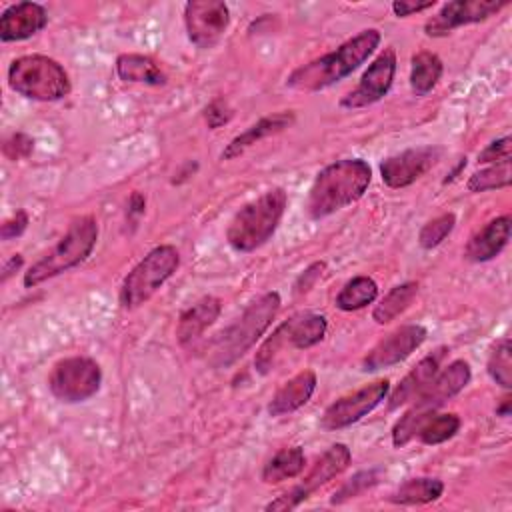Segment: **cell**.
Segmentation results:
<instances>
[{"label": "cell", "instance_id": "cell-1", "mask_svg": "<svg viewBox=\"0 0 512 512\" xmlns=\"http://www.w3.org/2000/svg\"><path fill=\"white\" fill-rule=\"evenodd\" d=\"M372 182V168L362 158H342L322 168L306 198V214L312 220L326 218L364 196Z\"/></svg>", "mask_w": 512, "mask_h": 512}, {"label": "cell", "instance_id": "cell-2", "mask_svg": "<svg viewBox=\"0 0 512 512\" xmlns=\"http://www.w3.org/2000/svg\"><path fill=\"white\" fill-rule=\"evenodd\" d=\"M380 44V32L376 28H366L354 38L340 44L336 50L298 66L288 78L286 86L300 92L324 90L348 74H352L362 62H366Z\"/></svg>", "mask_w": 512, "mask_h": 512}, {"label": "cell", "instance_id": "cell-3", "mask_svg": "<svg viewBox=\"0 0 512 512\" xmlns=\"http://www.w3.org/2000/svg\"><path fill=\"white\" fill-rule=\"evenodd\" d=\"M280 304L282 300L276 290L264 292L254 302H250L246 310L210 342L206 350L208 364L212 368H226L242 358L268 330L280 310Z\"/></svg>", "mask_w": 512, "mask_h": 512}, {"label": "cell", "instance_id": "cell-4", "mask_svg": "<svg viewBox=\"0 0 512 512\" xmlns=\"http://www.w3.org/2000/svg\"><path fill=\"white\" fill-rule=\"evenodd\" d=\"M286 204L288 196L284 188H270L244 204L226 228L228 244L238 252H254L264 246L274 236Z\"/></svg>", "mask_w": 512, "mask_h": 512}, {"label": "cell", "instance_id": "cell-5", "mask_svg": "<svg viewBox=\"0 0 512 512\" xmlns=\"http://www.w3.org/2000/svg\"><path fill=\"white\" fill-rule=\"evenodd\" d=\"M98 240V222L94 216L72 220L66 234L24 272V286H38L70 268L82 264L94 250Z\"/></svg>", "mask_w": 512, "mask_h": 512}, {"label": "cell", "instance_id": "cell-6", "mask_svg": "<svg viewBox=\"0 0 512 512\" xmlns=\"http://www.w3.org/2000/svg\"><path fill=\"white\" fill-rule=\"evenodd\" d=\"M8 86L30 100L56 102L70 94V78L60 62L44 54H26L12 60Z\"/></svg>", "mask_w": 512, "mask_h": 512}, {"label": "cell", "instance_id": "cell-7", "mask_svg": "<svg viewBox=\"0 0 512 512\" xmlns=\"http://www.w3.org/2000/svg\"><path fill=\"white\" fill-rule=\"evenodd\" d=\"M326 330H328V322L322 314L300 312L290 316L256 350V356H254L256 372L270 374L288 350L312 348L326 336Z\"/></svg>", "mask_w": 512, "mask_h": 512}, {"label": "cell", "instance_id": "cell-8", "mask_svg": "<svg viewBox=\"0 0 512 512\" xmlns=\"http://www.w3.org/2000/svg\"><path fill=\"white\" fill-rule=\"evenodd\" d=\"M180 254L170 244L152 248L122 280L120 304L126 310H134L150 300L160 286L178 270Z\"/></svg>", "mask_w": 512, "mask_h": 512}, {"label": "cell", "instance_id": "cell-9", "mask_svg": "<svg viewBox=\"0 0 512 512\" xmlns=\"http://www.w3.org/2000/svg\"><path fill=\"white\" fill-rule=\"evenodd\" d=\"M102 384V370L88 356H70L58 360L48 376L52 396L64 404H78L92 398Z\"/></svg>", "mask_w": 512, "mask_h": 512}, {"label": "cell", "instance_id": "cell-10", "mask_svg": "<svg viewBox=\"0 0 512 512\" xmlns=\"http://www.w3.org/2000/svg\"><path fill=\"white\" fill-rule=\"evenodd\" d=\"M352 460V452L346 444L336 442L332 444L308 470L304 480L296 486H292L288 492L278 496L276 500L266 504V510H294L298 508L314 490L328 484L332 478L340 476Z\"/></svg>", "mask_w": 512, "mask_h": 512}, {"label": "cell", "instance_id": "cell-11", "mask_svg": "<svg viewBox=\"0 0 512 512\" xmlns=\"http://www.w3.org/2000/svg\"><path fill=\"white\" fill-rule=\"evenodd\" d=\"M388 390H390V382L382 378L358 388L356 392H350L338 398L324 410L320 418V426L324 430H342L356 424L366 414H370L382 400H386Z\"/></svg>", "mask_w": 512, "mask_h": 512}, {"label": "cell", "instance_id": "cell-12", "mask_svg": "<svg viewBox=\"0 0 512 512\" xmlns=\"http://www.w3.org/2000/svg\"><path fill=\"white\" fill-rule=\"evenodd\" d=\"M230 24V10L220 0H192L184 4V26L188 40L208 50L224 36Z\"/></svg>", "mask_w": 512, "mask_h": 512}, {"label": "cell", "instance_id": "cell-13", "mask_svg": "<svg viewBox=\"0 0 512 512\" xmlns=\"http://www.w3.org/2000/svg\"><path fill=\"white\" fill-rule=\"evenodd\" d=\"M394 74H396V52L394 48H386L374 58V62L362 74L358 86L340 100V106L348 110H356V108H366L376 104L388 94L394 82Z\"/></svg>", "mask_w": 512, "mask_h": 512}, {"label": "cell", "instance_id": "cell-14", "mask_svg": "<svg viewBox=\"0 0 512 512\" xmlns=\"http://www.w3.org/2000/svg\"><path fill=\"white\" fill-rule=\"evenodd\" d=\"M508 2L506 0H454L440 8V12L426 20L424 32L432 38L450 34L454 28L484 22L498 14Z\"/></svg>", "mask_w": 512, "mask_h": 512}, {"label": "cell", "instance_id": "cell-15", "mask_svg": "<svg viewBox=\"0 0 512 512\" xmlns=\"http://www.w3.org/2000/svg\"><path fill=\"white\" fill-rule=\"evenodd\" d=\"M428 332L422 324H404L384 336L362 360L364 372H376L382 368H390L402 360H406L414 350L422 346Z\"/></svg>", "mask_w": 512, "mask_h": 512}, {"label": "cell", "instance_id": "cell-16", "mask_svg": "<svg viewBox=\"0 0 512 512\" xmlns=\"http://www.w3.org/2000/svg\"><path fill=\"white\" fill-rule=\"evenodd\" d=\"M442 156V150L436 146H418L408 148L400 154L388 156L380 164L382 182L388 188H406L422 178Z\"/></svg>", "mask_w": 512, "mask_h": 512}, {"label": "cell", "instance_id": "cell-17", "mask_svg": "<svg viewBox=\"0 0 512 512\" xmlns=\"http://www.w3.org/2000/svg\"><path fill=\"white\" fill-rule=\"evenodd\" d=\"M470 378H472L470 364L466 360H454L442 372L438 370V374L428 384V388L412 402L422 410L436 412L442 404H446L450 398L462 392L468 386Z\"/></svg>", "mask_w": 512, "mask_h": 512}, {"label": "cell", "instance_id": "cell-18", "mask_svg": "<svg viewBox=\"0 0 512 512\" xmlns=\"http://www.w3.org/2000/svg\"><path fill=\"white\" fill-rule=\"evenodd\" d=\"M48 24V14L38 2H18L0 16L2 42H18L38 34Z\"/></svg>", "mask_w": 512, "mask_h": 512}, {"label": "cell", "instance_id": "cell-19", "mask_svg": "<svg viewBox=\"0 0 512 512\" xmlns=\"http://www.w3.org/2000/svg\"><path fill=\"white\" fill-rule=\"evenodd\" d=\"M444 348H438L436 352L424 356L400 382L398 386L392 390L390 398H388V410H396L402 404H408L412 400H416L426 388L428 384L434 380V376L438 374L440 368V360L444 356Z\"/></svg>", "mask_w": 512, "mask_h": 512}, {"label": "cell", "instance_id": "cell-20", "mask_svg": "<svg viewBox=\"0 0 512 512\" xmlns=\"http://www.w3.org/2000/svg\"><path fill=\"white\" fill-rule=\"evenodd\" d=\"M510 216H498L480 228L466 244L464 258L470 262H488L496 258L510 240Z\"/></svg>", "mask_w": 512, "mask_h": 512}, {"label": "cell", "instance_id": "cell-21", "mask_svg": "<svg viewBox=\"0 0 512 512\" xmlns=\"http://www.w3.org/2000/svg\"><path fill=\"white\" fill-rule=\"evenodd\" d=\"M222 312V302L216 296H204L186 308L176 324V338L182 346L196 342L206 328H210Z\"/></svg>", "mask_w": 512, "mask_h": 512}, {"label": "cell", "instance_id": "cell-22", "mask_svg": "<svg viewBox=\"0 0 512 512\" xmlns=\"http://www.w3.org/2000/svg\"><path fill=\"white\" fill-rule=\"evenodd\" d=\"M318 384V378L312 370H302L296 376H292L290 380H286L276 394L272 396L270 404H268V414L278 418L284 414H292L298 408H302L314 394Z\"/></svg>", "mask_w": 512, "mask_h": 512}, {"label": "cell", "instance_id": "cell-23", "mask_svg": "<svg viewBox=\"0 0 512 512\" xmlns=\"http://www.w3.org/2000/svg\"><path fill=\"white\" fill-rule=\"evenodd\" d=\"M294 122V112L290 110H284V112H276V114H270V116H264L260 118L256 124H252L250 128H246L242 134L234 136L226 148L222 150V160H232V158H238L240 154H244L250 146H254L256 142L272 136V134H278L282 132L284 128L292 126Z\"/></svg>", "mask_w": 512, "mask_h": 512}, {"label": "cell", "instance_id": "cell-24", "mask_svg": "<svg viewBox=\"0 0 512 512\" xmlns=\"http://www.w3.org/2000/svg\"><path fill=\"white\" fill-rule=\"evenodd\" d=\"M116 74L124 82L148 84V86H162L166 84V74L160 66L144 54H120L116 58Z\"/></svg>", "mask_w": 512, "mask_h": 512}, {"label": "cell", "instance_id": "cell-25", "mask_svg": "<svg viewBox=\"0 0 512 512\" xmlns=\"http://www.w3.org/2000/svg\"><path fill=\"white\" fill-rule=\"evenodd\" d=\"M306 466V456L300 446H290L278 450L262 468V482L280 484L284 480L296 478Z\"/></svg>", "mask_w": 512, "mask_h": 512}, {"label": "cell", "instance_id": "cell-26", "mask_svg": "<svg viewBox=\"0 0 512 512\" xmlns=\"http://www.w3.org/2000/svg\"><path fill=\"white\" fill-rule=\"evenodd\" d=\"M444 492V484L438 478H428V476H420V478H410L404 484H400L390 496L388 500L392 504H400V506H414V504H428L434 502L442 496Z\"/></svg>", "mask_w": 512, "mask_h": 512}, {"label": "cell", "instance_id": "cell-27", "mask_svg": "<svg viewBox=\"0 0 512 512\" xmlns=\"http://www.w3.org/2000/svg\"><path fill=\"white\" fill-rule=\"evenodd\" d=\"M442 60L434 52H416L412 56V66H410V88L416 96H426L432 92L442 78Z\"/></svg>", "mask_w": 512, "mask_h": 512}, {"label": "cell", "instance_id": "cell-28", "mask_svg": "<svg viewBox=\"0 0 512 512\" xmlns=\"http://www.w3.org/2000/svg\"><path fill=\"white\" fill-rule=\"evenodd\" d=\"M418 294V282H402L398 286H394L390 292H386V296L374 306L372 310V318L378 324H388L392 322L396 316H400L416 298Z\"/></svg>", "mask_w": 512, "mask_h": 512}, {"label": "cell", "instance_id": "cell-29", "mask_svg": "<svg viewBox=\"0 0 512 512\" xmlns=\"http://www.w3.org/2000/svg\"><path fill=\"white\" fill-rule=\"evenodd\" d=\"M376 296L378 284L370 276H354L340 288L336 296V308H340L342 312H354L372 304Z\"/></svg>", "mask_w": 512, "mask_h": 512}, {"label": "cell", "instance_id": "cell-30", "mask_svg": "<svg viewBox=\"0 0 512 512\" xmlns=\"http://www.w3.org/2000/svg\"><path fill=\"white\" fill-rule=\"evenodd\" d=\"M460 418L454 412H442V414H432L424 420V424L420 426L416 438L426 444V446H436L442 444L450 438L456 436V432L460 430Z\"/></svg>", "mask_w": 512, "mask_h": 512}, {"label": "cell", "instance_id": "cell-31", "mask_svg": "<svg viewBox=\"0 0 512 512\" xmlns=\"http://www.w3.org/2000/svg\"><path fill=\"white\" fill-rule=\"evenodd\" d=\"M486 370L498 386H502L504 390L512 388V344L508 336L500 338L492 346L486 362Z\"/></svg>", "mask_w": 512, "mask_h": 512}, {"label": "cell", "instance_id": "cell-32", "mask_svg": "<svg viewBox=\"0 0 512 512\" xmlns=\"http://www.w3.org/2000/svg\"><path fill=\"white\" fill-rule=\"evenodd\" d=\"M510 180H512L510 162H502V164H492L480 172H474L466 186L470 192H488V190L510 186Z\"/></svg>", "mask_w": 512, "mask_h": 512}, {"label": "cell", "instance_id": "cell-33", "mask_svg": "<svg viewBox=\"0 0 512 512\" xmlns=\"http://www.w3.org/2000/svg\"><path fill=\"white\" fill-rule=\"evenodd\" d=\"M454 226H456V216H454V212L440 214V216L432 218L430 222H426V224L420 228L418 244H420L424 250H432V248L440 246V244L450 236V232L454 230Z\"/></svg>", "mask_w": 512, "mask_h": 512}, {"label": "cell", "instance_id": "cell-34", "mask_svg": "<svg viewBox=\"0 0 512 512\" xmlns=\"http://www.w3.org/2000/svg\"><path fill=\"white\" fill-rule=\"evenodd\" d=\"M378 478H380V472L378 470H362V472H356L350 480H346L336 492L334 496L330 498L332 504H342L350 498H356L360 496L362 492L370 490L372 486L378 484Z\"/></svg>", "mask_w": 512, "mask_h": 512}, {"label": "cell", "instance_id": "cell-35", "mask_svg": "<svg viewBox=\"0 0 512 512\" xmlns=\"http://www.w3.org/2000/svg\"><path fill=\"white\" fill-rule=\"evenodd\" d=\"M510 136H504L500 140L490 142L480 154H478V162L480 164H502V162H510Z\"/></svg>", "mask_w": 512, "mask_h": 512}, {"label": "cell", "instance_id": "cell-36", "mask_svg": "<svg viewBox=\"0 0 512 512\" xmlns=\"http://www.w3.org/2000/svg\"><path fill=\"white\" fill-rule=\"evenodd\" d=\"M232 118V110L222 98H214L206 108H204V120L210 130H216L224 126Z\"/></svg>", "mask_w": 512, "mask_h": 512}, {"label": "cell", "instance_id": "cell-37", "mask_svg": "<svg viewBox=\"0 0 512 512\" xmlns=\"http://www.w3.org/2000/svg\"><path fill=\"white\" fill-rule=\"evenodd\" d=\"M34 148V140L22 132H16L12 134L6 142H4V154L10 158V160H20V158H26Z\"/></svg>", "mask_w": 512, "mask_h": 512}, {"label": "cell", "instance_id": "cell-38", "mask_svg": "<svg viewBox=\"0 0 512 512\" xmlns=\"http://www.w3.org/2000/svg\"><path fill=\"white\" fill-rule=\"evenodd\" d=\"M324 270H326V264H324V262H312V264L296 278V282H294V294H304V292H308L310 288H314L316 280L324 274Z\"/></svg>", "mask_w": 512, "mask_h": 512}, {"label": "cell", "instance_id": "cell-39", "mask_svg": "<svg viewBox=\"0 0 512 512\" xmlns=\"http://www.w3.org/2000/svg\"><path fill=\"white\" fill-rule=\"evenodd\" d=\"M28 214L24 210H18L14 216H10L8 220H4L2 228H0V236L2 240H12V238H18L24 234V230L28 228Z\"/></svg>", "mask_w": 512, "mask_h": 512}, {"label": "cell", "instance_id": "cell-40", "mask_svg": "<svg viewBox=\"0 0 512 512\" xmlns=\"http://www.w3.org/2000/svg\"><path fill=\"white\" fill-rule=\"evenodd\" d=\"M434 6V0L430 2H408V0H398V2H392V12L400 18L404 16H410V14H416V12H422V10H428Z\"/></svg>", "mask_w": 512, "mask_h": 512}, {"label": "cell", "instance_id": "cell-41", "mask_svg": "<svg viewBox=\"0 0 512 512\" xmlns=\"http://www.w3.org/2000/svg\"><path fill=\"white\" fill-rule=\"evenodd\" d=\"M144 206H146L144 196H142L140 192H134V194L130 196V200H128V212L140 216V214H144Z\"/></svg>", "mask_w": 512, "mask_h": 512}, {"label": "cell", "instance_id": "cell-42", "mask_svg": "<svg viewBox=\"0 0 512 512\" xmlns=\"http://www.w3.org/2000/svg\"><path fill=\"white\" fill-rule=\"evenodd\" d=\"M20 266H22V256H20V254H14V256L4 264V268H2V282H6L8 276H10L12 272H16Z\"/></svg>", "mask_w": 512, "mask_h": 512}, {"label": "cell", "instance_id": "cell-43", "mask_svg": "<svg viewBox=\"0 0 512 512\" xmlns=\"http://www.w3.org/2000/svg\"><path fill=\"white\" fill-rule=\"evenodd\" d=\"M496 414H498V416H502V418L510 416V396H504V398H502L500 406L496 408Z\"/></svg>", "mask_w": 512, "mask_h": 512}]
</instances>
